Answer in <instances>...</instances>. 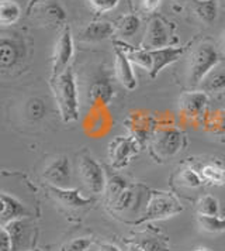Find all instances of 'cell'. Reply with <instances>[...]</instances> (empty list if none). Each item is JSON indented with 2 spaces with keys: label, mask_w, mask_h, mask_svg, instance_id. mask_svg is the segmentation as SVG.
I'll list each match as a JSON object with an SVG mask.
<instances>
[{
  "label": "cell",
  "mask_w": 225,
  "mask_h": 251,
  "mask_svg": "<svg viewBox=\"0 0 225 251\" xmlns=\"http://www.w3.org/2000/svg\"><path fill=\"white\" fill-rule=\"evenodd\" d=\"M25 116L33 120V122H37L40 119H43L45 116V112H46V106L43 99L40 98H31L28 99L27 103H25Z\"/></svg>",
  "instance_id": "cell-27"
},
{
  "label": "cell",
  "mask_w": 225,
  "mask_h": 251,
  "mask_svg": "<svg viewBox=\"0 0 225 251\" xmlns=\"http://www.w3.org/2000/svg\"><path fill=\"white\" fill-rule=\"evenodd\" d=\"M115 28L107 22H94L88 24L85 30L82 31V40L89 41V43H97L103 41L109 37H112Z\"/></svg>",
  "instance_id": "cell-17"
},
{
  "label": "cell",
  "mask_w": 225,
  "mask_h": 251,
  "mask_svg": "<svg viewBox=\"0 0 225 251\" xmlns=\"http://www.w3.org/2000/svg\"><path fill=\"white\" fill-rule=\"evenodd\" d=\"M152 55V69L149 72L151 78H157L158 74L168 65L176 62L186 51V47H163L158 50H149Z\"/></svg>",
  "instance_id": "cell-12"
},
{
  "label": "cell",
  "mask_w": 225,
  "mask_h": 251,
  "mask_svg": "<svg viewBox=\"0 0 225 251\" xmlns=\"http://www.w3.org/2000/svg\"><path fill=\"white\" fill-rule=\"evenodd\" d=\"M114 72H115V78L121 83L124 89L134 91L136 88L138 82H136V75L133 69V62L128 59V57L124 54L123 50L118 47H115Z\"/></svg>",
  "instance_id": "cell-9"
},
{
  "label": "cell",
  "mask_w": 225,
  "mask_h": 251,
  "mask_svg": "<svg viewBox=\"0 0 225 251\" xmlns=\"http://www.w3.org/2000/svg\"><path fill=\"white\" fill-rule=\"evenodd\" d=\"M3 227L7 228V231L10 233L13 244H14V251H22V247L27 249L28 231H27V223L25 220H22V217L11 220L9 223L3 225Z\"/></svg>",
  "instance_id": "cell-19"
},
{
  "label": "cell",
  "mask_w": 225,
  "mask_h": 251,
  "mask_svg": "<svg viewBox=\"0 0 225 251\" xmlns=\"http://www.w3.org/2000/svg\"><path fill=\"white\" fill-rule=\"evenodd\" d=\"M112 95H114V89L107 79L94 80L90 86V96L93 102L107 104L112 99Z\"/></svg>",
  "instance_id": "cell-21"
},
{
  "label": "cell",
  "mask_w": 225,
  "mask_h": 251,
  "mask_svg": "<svg viewBox=\"0 0 225 251\" xmlns=\"http://www.w3.org/2000/svg\"><path fill=\"white\" fill-rule=\"evenodd\" d=\"M90 237H78V239L70 240L62 247L61 251H86L91 246Z\"/></svg>",
  "instance_id": "cell-31"
},
{
  "label": "cell",
  "mask_w": 225,
  "mask_h": 251,
  "mask_svg": "<svg viewBox=\"0 0 225 251\" xmlns=\"http://www.w3.org/2000/svg\"><path fill=\"white\" fill-rule=\"evenodd\" d=\"M128 251H144V250H142L139 246H136V244L134 243V244H131V246L128 247Z\"/></svg>",
  "instance_id": "cell-38"
},
{
  "label": "cell",
  "mask_w": 225,
  "mask_h": 251,
  "mask_svg": "<svg viewBox=\"0 0 225 251\" xmlns=\"http://www.w3.org/2000/svg\"><path fill=\"white\" fill-rule=\"evenodd\" d=\"M178 182L184 188H199L202 183V178L200 172H196L191 168L181 170L178 175Z\"/></svg>",
  "instance_id": "cell-28"
},
{
  "label": "cell",
  "mask_w": 225,
  "mask_h": 251,
  "mask_svg": "<svg viewBox=\"0 0 225 251\" xmlns=\"http://www.w3.org/2000/svg\"><path fill=\"white\" fill-rule=\"evenodd\" d=\"M168 44L169 33L166 30V25L159 17H154L146 27L142 47L145 50H158V48L168 47Z\"/></svg>",
  "instance_id": "cell-13"
},
{
  "label": "cell",
  "mask_w": 225,
  "mask_h": 251,
  "mask_svg": "<svg viewBox=\"0 0 225 251\" xmlns=\"http://www.w3.org/2000/svg\"><path fill=\"white\" fill-rule=\"evenodd\" d=\"M49 194L55 199L58 203H61L69 209H76V207H83V206L90 205L93 201L89 198H85L79 194L76 189H69V188H58V186H48Z\"/></svg>",
  "instance_id": "cell-15"
},
{
  "label": "cell",
  "mask_w": 225,
  "mask_h": 251,
  "mask_svg": "<svg viewBox=\"0 0 225 251\" xmlns=\"http://www.w3.org/2000/svg\"><path fill=\"white\" fill-rule=\"evenodd\" d=\"M223 48H224V51H225V31L223 33Z\"/></svg>",
  "instance_id": "cell-40"
},
{
  "label": "cell",
  "mask_w": 225,
  "mask_h": 251,
  "mask_svg": "<svg viewBox=\"0 0 225 251\" xmlns=\"http://www.w3.org/2000/svg\"><path fill=\"white\" fill-rule=\"evenodd\" d=\"M125 188H127L125 179L120 178V176H112V178H110V179L107 181V186H106L107 196H109L110 202H112L118 195L123 192Z\"/></svg>",
  "instance_id": "cell-30"
},
{
  "label": "cell",
  "mask_w": 225,
  "mask_h": 251,
  "mask_svg": "<svg viewBox=\"0 0 225 251\" xmlns=\"http://www.w3.org/2000/svg\"><path fill=\"white\" fill-rule=\"evenodd\" d=\"M183 210L180 203L166 192H152L149 196V201L146 203L144 216L139 222L145 220H158V219H166L178 215Z\"/></svg>",
  "instance_id": "cell-4"
},
{
  "label": "cell",
  "mask_w": 225,
  "mask_h": 251,
  "mask_svg": "<svg viewBox=\"0 0 225 251\" xmlns=\"http://www.w3.org/2000/svg\"><path fill=\"white\" fill-rule=\"evenodd\" d=\"M0 249H1L0 251H14V244H13L10 233L3 226H1V231H0Z\"/></svg>",
  "instance_id": "cell-34"
},
{
  "label": "cell",
  "mask_w": 225,
  "mask_h": 251,
  "mask_svg": "<svg viewBox=\"0 0 225 251\" xmlns=\"http://www.w3.org/2000/svg\"><path fill=\"white\" fill-rule=\"evenodd\" d=\"M73 57V38H72V31L70 27L65 25L62 31L59 33V37L56 40L54 54H52V76L55 78L65 72L70 59Z\"/></svg>",
  "instance_id": "cell-6"
},
{
  "label": "cell",
  "mask_w": 225,
  "mask_h": 251,
  "mask_svg": "<svg viewBox=\"0 0 225 251\" xmlns=\"http://www.w3.org/2000/svg\"><path fill=\"white\" fill-rule=\"evenodd\" d=\"M200 91L205 92L207 95L210 93H220L225 89V67L224 65H217L215 68L211 69L205 78L202 80L199 85Z\"/></svg>",
  "instance_id": "cell-16"
},
{
  "label": "cell",
  "mask_w": 225,
  "mask_h": 251,
  "mask_svg": "<svg viewBox=\"0 0 225 251\" xmlns=\"http://www.w3.org/2000/svg\"><path fill=\"white\" fill-rule=\"evenodd\" d=\"M28 216V210L19 199L11 196L7 192L0 194V222L1 226L9 223L11 220L22 219Z\"/></svg>",
  "instance_id": "cell-14"
},
{
  "label": "cell",
  "mask_w": 225,
  "mask_h": 251,
  "mask_svg": "<svg viewBox=\"0 0 225 251\" xmlns=\"http://www.w3.org/2000/svg\"><path fill=\"white\" fill-rule=\"evenodd\" d=\"M204 182L217 185V186H223L225 185V168L218 165V164H205L202 165L200 170Z\"/></svg>",
  "instance_id": "cell-23"
},
{
  "label": "cell",
  "mask_w": 225,
  "mask_h": 251,
  "mask_svg": "<svg viewBox=\"0 0 225 251\" xmlns=\"http://www.w3.org/2000/svg\"><path fill=\"white\" fill-rule=\"evenodd\" d=\"M197 223L202 230L207 233H223L225 231V216H202L197 215Z\"/></svg>",
  "instance_id": "cell-26"
},
{
  "label": "cell",
  "mask_w": 225,
  "mask_h": 251,
  "mask_svg": "<svg viewBox=\"0 0 225 251\" xmlns=\"http://www.w3.org/2000/svg\"><path fill=\"white\" fill-rule=\"evenodd\" d=\"M224 3H225V0H224Z\"/></svg>",
  "instance_id": "cell-42"
},
{
  "label": "cell",
  "mask_w": 225,
  "mask_h": 251,
  "mask_svg": "<svg viewBox=\"0 0 225 251\" xmlns=\"http://www.w3.org/2000/svg\"><path fill=\"white\" fill-rule=\"evenodd\" d=\"M30 251H40V250H30Z\"/></svg>",
  "instance_id": "cell-41"
},
{
  "label": "cell",
  "mask_w": 225,
  "mask_h": 251,
  "mask_svg": "<svg viewBox=\"0 0 225 251\" xmlns=\"http://www.w3.org/2000/svg\"><path fill=\"white\" fill-rule=\"evenodd\" d=\"M46 182L58 188H68L70 182V162L65 155H59L51 161L44 170Z\"/></svg>",
  "instance_id": "cell-8"
},
{
  "label": "cell",
  "mask_w": 225,
  "mask_h": 251,
  "mask_svg": "<svg viewBox=\"0 0 225 251\" xmlns=\"http://www.w3.org/2000/svg\"><path fill=\"white\" fill-rule=\"evenodd\" d=\"M135 244L139 246L144 251H168L166 250V244L162 240H158L155 237H145Z\"/></svg>",
  "instance_id": "cell-32"
},
{
  "label": "cell",
  "mask_w": 225,
  "mask_h": 251,
  "mask_svg": "<svg viewBox=\"0 0 225 251\" xmlns=\"http://www.w3.org/2000/svg\"><path fill=\"white\" fill-rule=\"evenodd\" d=\"M120 0H89V4L97 13H107L118 6Z\"/></svg>",
  "instance_id": "cell-33"
},
{
  "label": "cell",
  "mask_w": 225,
  "mask_h": 251,
  "mask_svg": "<svg viewBox=\"0 0 225 251\" xmlns=\"http://www.w3.org/2000/svg\"><path fill=\"white\" fill-rule=\"evenodd\" d=\"M194 251H211V249H208V247H197V249H194Z\"/></svg>",
  "instance_id": "cell-39"
},
{
  "label": "cell",
  "mask_w": 225,
  "mask_h": 251,
  "mask_svg": "<svg viewBox=\"0 0 225 251\" xmlns=\"http://www.w3.org/2000/svg\"><path fill=\"white\" fill-rule=\"evenodd\" d=\"M20 6L14 0H1L0 3V23L1 25L14 24L20 17Z\"/></svg>",
  "instance_id": "cell-24"
},
{
  "label": "cell",
  "mask_w": 225,
  "mask_h": 251,
  "mask_svg": "<svg viewBox=\"0 0 225 251\" xmlns=\"http://www.w3.org/2000/svg\"><path fill=\"white\" fill-rule=\"evenodd\" d=\"M196 212L202 216H217L220 215V203L217 198L211 195H204L196 203Z\"/></svg>",
  "instance_id": "cell-25"
},
{
  "label": "cell",
  "mask_w": 225,
  "mask_h": 251,
  "mask_svg": "<svg viewBox=\"0 0 225 251\" xmlns=\"http://www.w3.org/2000/svg\"><path fill=\"white\" fill-rule=\"evenodd\" d=\"M51 88L54 92L56 106L62 120L65 123H72L79 119V96L78 85L72 69L68 68L65 72L51 78Z\"/></svg>",
  "instance_id": "cell-1"
},
{
  "label": "cell",
  "mask_w": 225,
  "mask_h": 251,
  "mask_svg": "<svg viewBox=\"0 0 225 251\" xmlns=\"http://www.w3.org/2000/svg\"><path fill=\"white\" fill-rule=\"evenodd\" d=\"M213 130L218 134H225V110L217 112L213 119Z\"/></svg>",
  "instance_id": "cell-35"
},
{
  "label": "cell",
  "mask_w": 225,
  "mask_h": 251,
  "mask_svg": "<svg viewBox=\"0 0 225 251\" xmlns=\"http://www.w3.org/2000/svg\"><path fill=\"white\" fill-rule=\"evenodd\" d=\"M141 27V20L135 14H125L115 23V31L121 38H130L138 33Z\"/></svg>",
  "instance_id": "cell-22"
},
{
  "label": "cell",
  "mask_w": 225,
  "mask_h": 251,
  "mask_svg": "<svg viewBox=\"0 0 225 251\" xmlns=\"http://www.w3.org/2000/svg\"><path fill=\"white\" fill-rule=\"evenodd\" d=\"M80 179L90 194L99 195L106 191L107 179L104 170L97 161L90 155H82L78 161Z\"/></svg>",
  "instance_id": "cell-3"
},
{
  "label": "cell",
  "mask_w": 225,
  "mask_h": 251,
  "mask_svg": "<svg viewBox=\"0 0 225 251\" xmlns=\"http://www.w3.org/2000/svg\"><path fill=\"white\" fill-rule=\"evenodd\" d=\"M128 47L130 46H125L123 43H118V48L123 50L124 54L128 57V59L133 64L146 69L148 72H151V69H152V55H151V51L145 50V48H142V50H133V48H128Z\"/></svg>",
  "instance_id": "cell-20"
},
{
  "label": "cell",
  "mask_w": 225,
  "mask_h": 251,
  "mask_svg": "<svg viewBox=\"0 0 225 251\" xmlns=\"http://www.w3.org/2000/svg\"><path fill=\"white\" fill-rule=\"evenodd\" d=\"M152 150L159 158H170L176 155L183 146V134L178 128H160L152 137Z\"/></svg>",
  "instance_id": "cell-5"
},
{
  "label": "cell",
  "mask_w": 225,
  "mask_h": 251,
  "mask_svg": "<svg viewBox=\"0 0 225 251\" xmlns=\"http://www.w3.org/2000/svg\"><path fill=\"white\" fill-rule=\"evenodd\" d=\"M138 152V141L134 137L112 138L109 144V160L110 165L120 170L124 168L135 154Z\"/></svg>",
  "instance_id": "cell-7"
},
{
  "label": "cell",
  "mask_w": 225,
  "mask_h": 251,
  "mask_svg": "<svg viewBox=\"0 0 225 251\" xmlns=\"http://www.w3.org/2000/svg\"><path fill=\"white\" fill-rule=\"evenodd\" d=\"M135 202V195L134 191L131 189V188H125L121 194L118 195L114 201L112 202V207L115 209V210H127V209H130V207H133Z\"/></svg>",
  "instance_id": "cell-29"
},
{
  "label": "cell",
  "mask_w": 225,
  "mask_h": 251,
  "mask_svg": "<svg viewBox=\"0 0 225 251\" xmlns=\"http://www.w3.org/2000/svg\"><path fill=\"white\" fill-rule=\"evenodd\" d=\"M24 55V46L20 41L3 35L0 40V68L3 71L14 68Z\"/></svg>",
  "instance_id": "cell-11"
},
{
  "label": "cell",
  "mask_w": 225,
  "mask_h": 251,
  "mask_svg": "<svg viewBox=\"0 0 225 251\" xmlns=\"http://www.w3.org/2000/svg\"><path fill=\"white\" fill-rule=\"evenodd\" d=\"M138 4L144 13H154L160 6V0H138Z\"/></svg>",
  "instance_id": "cell-36"
},
{
  "label": "cell",
  "mask_w": 225,
  "mask_h": 251,
  "mask_svg": "<svg viewBox=\"0 0 225 251\" xmlns=\"http://www.w3.org/2000/svg\"><path fill=\"white\" fill-rule=\"evenodd\" d=\"M191 10L202 23L211 24L217 19L218 4L217 0H193Z\"/></svg>",
  "instance_id": "cell-18"
},
{
  "label": "cell",
  "mask_w": 225,
  "mask_h": 251,
  "mask_svg": "<svg viewBox=\"0 0 225 251\" xmlns=\"http://www.w3.org/2000/svg\"><path fill=\"white\" fill-rule=\"evenodd\" d=\"M208 102V95L205 92L191 91L186 92L180 96L179 99V109L181 114L187 119H196L202 116L205 106Z\"/></svg>",
  "instance_id": "cell-10"
},
{
  "label": "cell",
  "mask_w": 225,
  "mask_h": 251,
  "mask_svg": "<svg viewBox=\"0 0 225 251\" xmlns=\"http://www.w3.org/2000/svg\"><path fill=\"white\" fill-rule=\"evenodd\" d=\"M97 251H121L117 246L114 244H110V243H103L99 246V250Z\"/></svg>",
  "instance_id": "cell-37"
},
{
  "label": "cell",
  "mask_w": 225,
  "mask_h": 251,
  "mask_svg": "<svg viewBox=\"0 0 225 251\" xmlns=\"http://www.w3.org/2000/svg\"><path fill=\"white\" fill-rule=\"evenodd\" d=\"M220 64L218 50L210 43H202L197 46L187 64V83L191 88H199L205 75Z\"/></svg>",
  "instance_id": "cell-2"
}]
</instances>
